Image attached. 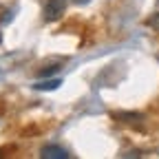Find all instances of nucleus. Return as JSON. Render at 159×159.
<instances>
[{
    "mask_svg": "<svg viewBox=\"0 0 159 159\" xmlns=\"http://www.w3.org/2000/svg\"><path fill=\"white\" fill-rule=\"evenodd\" d=\"M69 0H47L44 5V22H55L66 13Z\"/></svg>",
    "mask_w": 159,
    "mask_h": 159,
    "instance_id": "f257e3e1",
    "label": "nucleus"
},
{
    "mask_svg": "<svg viewBox=\"0 0 159 159\" xmlns=\"http://www.w3.org/2000/svg\"><path fill=\"white\" fill-rule=\"evenodd\" d=\"M40 157L42 159H69V150L62 148V146H57V144H47L42 146V150H40Z\"/></svg>",
    "mask_w": 159,
    "mask_h": 159,
    "instance_id": "f03ea898",
    "label": "nucleus"
},
{
    "mask_svg": "<svg viewBox=\"0 0 159 159\" xmlns=\"http://www.w3.org/2000/svg\"><path fill=\"white\" fill-rule=\"evenodd\" d=\"M115 117L124 124H130V126H139L144 122V113H135V111H122V113H115Z\"/></svg>",
    "mask_w": 159,
    "mask_h": 159,
    "instance_id": "7ed1b4c3",
    "label": "nucleus"
},
{
    "mask_svg": "<svg viewBox=\"0 0 159 159\" xmlns=\"http://www.w3.org/2000/svg\"><path fill=\"white\" fill-rule=\"evenodd\" d=\"M60 86H62V77H44V80H40V82L33 84L35 91H57Z\"/></svg>",
    "mask_w": 159,
    "mask_h": 159,
    "instance_id": "20e7f679",
    "label": "nucleus"
},
{
    "mask_svg": "<svg viewBox=\"0 0 159 159\" xmlns=\"http://www.w3.org/2000/svg\"><path fill=\"white\" fill-rule=\"evenodd\" d=\"M57 71H60V66H57V64H49L47 69H40L35 75H38L40 80H44V77H51V75H53V73H57Z\"/></svg>",
    "mask_w": 159,
    "mask_h": 159,
    "instance_id": "39448f33",
    "label": "nucleus"
},
{
    "mask_svg": "<svg viewBox=\"0 0 159 159\" xmlns=\"http://www.w3.org/2000/svg\"><path fill=\"white\" fill-rule=\"evenodd\" d=\"M146 25L150 27V29H155V31H159V11L157 13H152L148 20H146Z\"/></svg>",
    "mask_w": 159,
    "mask_h": 159,
    "instance_id": "423d86ee",
    "label": "nucleus"
},
{
    "mask_svg": "<svg viewBox=\"0 0 159 159\" xmlns=\"http://www.w3.org/2000/svg\"><path fill=\"white\" fill-rule=\"evenodd\" d=\"M122 157H126V159H133V157H142V150H130V152H126V155H122Z\"/></svg>",
    "mask_w": 159,
    "mask_h": 159,
    "instance_id": "0eeeda50",
    "label": "nucleus"
},
{
    "mask_svg": "<svg viewBox=\"0 0 159 159\" xmlns=\"http://www.w3.org/2000/svg\"><path fill=\"white\" fill-rule=\"evenodd\" d=\"M71 2H75V5H80V7H82V5H89L91 0H71Z\"/></svg>",
    "mask_w": 159,
    "mask_h": 159,
    "instance_id": "6e6552de",
    "label": "nucleus"
},
{
    "mask_svg": "<svg viewBox=\"0 0 159 159\" xmlns=\"http://www.w3.org/2000/svg\"><path fill=\"white\" fill-rule=\"evenodd\" d=\"M0 40H2V38H0Z\"/></svg>",
    "mask_w": 159,
    "mask_h": 159,
    "instance_id": "1a4fd4ad",
    "label": "nucleus"
}]
</instances>
